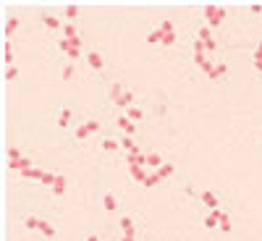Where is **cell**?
Returning <instances> with one entry per match:
<instances>
[{"label": "cell", "instance_id": "cell-20", "mask_svg": "<svg viewBox=\"0 0 262 241\" xmlns=\"http://www.w3.org/2000/svg\"><path fill=\"white\" fill-rule=\"evenodd\" d=\"M63 194H66V176H60V173H58V179L53 184V196H55V200H60Z\"/></svg>", "mask_w": 262, "mask_h": 241}, {"label": "cell", "instance_id": "cell-13", "mask_svg": "<svg viewBox=\"0 0 262 241\" xmlns=\"http://www.w3.org/2000/svg\"><path fill=\"white\" fill-rule=\"evenodd\" d=\"M118 142H121V152H126V155H139V142L134 139V137H126V134H121L118 137Z\"/></svg>", "mask_w": 262, "mask_h": 241}, {"label": "cell", "instance_id": "cell-3", "mask_svg": "<svg viewBox=\"0 0 262 241\" xmlns=\"http://www.w3.org/2000/svg\"><path fill=\"white\" fill-rule=\"evenodd\" d=\"M84 60H86V69H90L92 74H102L107 69V58H105L102 50H86Z\"/></svg>", "mask_w": 262, "mask_h": 241}, {"label": "cell", "instance_id": "cell-12", "mask_svg": "<svg viewBox=\"0 0 262 241\" xmlns=\"http://www.w3.org/2000/svg\"><path fill=\"white\" fill-rule=\"evenodd\" d=\"M221 212H223V210H210V212L202 217V228H205V231H217V228H221Z\"/></svg>", "mask_w": 262, "mask_h": 241}, {"label": "cell", "instance_id": "cell-4", "mask_svg": "<svg viewBox=\"0 0 262 241\" xmlns=\"http://www.w3.org/2000/svg\"><path fill=\"white\" fill-rule=\"evenodd\" d=\"M194 200H200V205L207 210H223V200L215 189H202L200 194H194Z\"/></svg>", "mask_w": 262, "mask_h": 241}, {"label": "cell", "instance_id": "cell-14", "mask_svg": "<svg viewBox=\"0 0 262 241\" xmlns=\"http://www.w3.org/2000/svg\"><path fill=\"white\" fill-rule=\"evenodd\" d=\"M71 137H74V142H79V144H84L86 139H92L90 128H86V123H84V118L76 121V126H74V131H71Z\"/></svg>", "mask_w": 262, "mask_h": 241}, {"label": "cell", "instance_id": "cell-11", "mask_svg": "<svg viewBox=\"0 0 262 241\" xmlns=\"http://www.w3.org/2000/svg\"><path fill=\"white\" fill-rule=\"evenodd\" d=\"M118 233H139V221L134 215H121L118 217Z\"/></svg>", "mask_w": 262, "mask_h": 241}, {"label": "cell", "instance_id": "cell-31", "mask_svg": "<svg viewBox=\"0 0 262 241\" xmlns=\"http://www.w3.org/2000/svg\"><path fill=\"white\" fill-rule=\"evenodd\" d=\"M252 58H254V60H262V42H257V45H254V53H252Z\"/></svg>", "mask_w": 262, "mask_h": 241}, {"label": "cell", "instance_id": "cell-16", "mask_svg": "<svg viewBox=\"0 0 262 241\" xmlns=\"http://www.w3.org/2000/svg\"><path fill=\"white\" fill-rule=\"evenodd\" d=\"M116 123H118V128L123 131L126 137H137V123H131L126 116H118V118H116Z\"/></svg>", "mask_w": 262, "mask_h": 241}, {"label": "cell", "instance_id": "cell-2", "mask_svg": "<svg viewBox=\"0 0 262 241\" xmlns=\"http://www.w3.org/2000/svg\"><path fill=\"white\" fill-rule=\"evenodd\" d=\"M95 149H97L100 158H113V155H118V152H121V142H118V137L102 134V137H97Z\"/></svg>", "mask_w": 262, "mask_h": 241}, {"label": "cell", "instance_id": "cell-26", "mask_svg": "<svg viewBox=\"0 0 262 241\" xmlns=\"http://www.w3.org/2000/svg\"><path fill=\"white\" fill-rule=\"evenodd\" d=\"M13 58H16V53H13V45H6V53H3V60H6L8 65H13Z\"/></svg>", "mask_w": 262, "mask_h": 241}, {"label": "cell", "instance_id": "cell-1", "mask_svg": "<svg viewBox=\"0 0 262 241\" xmlns=\"http://www.w3.org/2000/svg\"><path fill=\"white\" fill-rule=\"evenodd\" d=\"M53 121H55V126L60 131H74V126H76V111H74V107H69V105H60L58 111L53 113Z\"/></svg>", "mask_w": 262, "mask_h": 241}, {"label": "cell", "instance_id": "cell-21", "mask_svg": "<svg viewBox=\"0 0 262 241\" xmlns=\"http://www.w3.org/2000/svg\"><path fill=\"white\" fill-rule=\"evenodd\" d=\"M60 76H63V81H71V79H76V63H66L63 65V71H60Z\"/></svg>", "mask_w": 262, "mask_h": 241}, {"label": "cell", "instance_id": "cell-10", "mask_svg": "<svg viewBox=\"0 0 262 241\" xmlns=\"http://www.w3.org/2000/svg\"><path fill=\"white\" fill-rule=\"evenodd\" d=\"M111 102H113V105L118 107V111H123V113H126L131 105H137V92H131V90H123V92H121V95H118L116 100H111Z\"/></svg>", "mask_w": 262, "mask_h": 241}, {"label": "cell", "instance_id": "cell-24", "mask_svg": "<svg viewBox=\"0 0 262 241\" xmlns=\"http://www.w3.org/2000/svg\"><path fill=\"white\" fill-rule=\"evenodd\" d=\"M210 79H221V76H226V63H217V65H212V71L207 74Z\"/></svg>", "mask_w": 262, "mask_h": 241}, {"label": "cell", "instance_id": "cell-34", "mask_svg": "<svg viewBox=\"0 0 262 241\" xmlns=\"http://www.w3.org/2000/svg\"><path fill=\"white\" fill-rule=\"evenodd\" d=\"M259 142H262V134H259Z\"/></svg>", "mask_w": 262, "mask_h": 241}, {"label": "cell", "instance_id": "cell-5", "mask_svg": "<svg viewBox=\"0 0 262 241\" xmlns=\"http://www.w3.org/2000/svg\"><path fill=\"white\" fill-rule=\"evenodd\" d=\"M37 21H39V24L45 27L48 32H58V34H60L63 27H66L63 18H60L58 13H50V11H39V13H37Z\"/></svg>", "mask_w": 262, "mask_h": 241}, {"label": "cell", "instance_id": "cell-6", "mask_svg": "<svg viewBox=\"0 0 262 241\" xmlns=\"http://www.w3.org/2000/svg\"><path fill=\"white\" fill-rule=\"evenodd\" d=\"M100 205H102V210H105L107 217H113V215L121 210V202H118V196H116L113 191H102V194H100Z\"/></svg>", "mask_w": 262, "mask_h": 241}, {"label": "cell", "instance_id": "cell-29", "mask_svg": "<svg viewBox=\"0 0 262 241\" xmlns=\"http://www.w3.org/2000/svg\"><path fill=\"white\" fill-rule=\"evenodd\" d=\"M118 241H139V233H118Z\"/></svg>", "mask_w": 262, "mask_h": 241}, {"label": "cell", "instance_id": "cell-33", "mask_svg": "<svg viewBox=\"0 0 262 241\" xmlns=\"http://www.w3.org/2000/svg\"><path fill=\"white\" fill-rule=\"evenodd\" d=\"M254 71H257V74H262V60H254Z\"/></svg>", "mask_w": 262, "mask_h": 241}, {"label": "cell", "instance_id": "cell-9", "mask_svg": "<svg viewBox=\"0 0 262 241\" xmlns=\"http://www.w3.org/2000/svg\"><path fill=\"white\" fill-rule=\"evenodd\" d=\"M42 221H45V215L29 212V215H24V217H21V226H24V231H27V233H39V228H42Z\"/></svg>", "mask_w": 262, "mask_h": 241}, {"label": "cell", "instance_id": "cell-7", "mask_svg": "<svg viewBox=\"0 0 262 241\" xmlns=\"http://www.w3.org/2000/svg\"><path fill=\"white\" fill-rule=\"evenodd\" d=\"M202 13H205V18L210 21V24H207L210 29H217V27H221V21L226 18V8H223V6H205Z\"/></svg>", "mask_w": 262, "mask_h": 241}, {"label": "cell", "instance_id": "cell-19", "mask_svg": "<svg viewBox=\"0 0 262 241\" xmlns=\"http://www.w3.org/2000/svg\"><path fill=\"white\" fill-rule=\"evenodd\" d=\"M79 16H81V11H79V6H74V3L63 8V18L69 21V24H74V21H76Z\"/></svg>", "mask_w": 262, "mask_h": 241}, {"label": "cell", "instance_id": "cell-23", "mask_svg": "<svg viewBox=\"0 0 262 241\" xmlns=\"http://www.w3.org/2000/svg\"><path fill=\"white\" fill-rule=\"evenodd\" d=\"M155 173L160 176V181H163V179H170V173H173V163H163V165H160Z\"/></svg>", "mask_w": 262, "mask_h": 241}, {"label": "cell", "instance_id": "cell-30", "mask_svg": "<svg viewBox=\"0 0 262 241\" xmlns=\"http://www.w3.org/2000/svg\"><path fill=\"white\" fill-rule=\"evenodd\" d=\"M247 13H252V16H259V13H262V6H259V3H252V6H247Z\"/></svg>", "mask_w": 262, "mask_h": 241}, {"label": "cell", "instance_id": "cell-8", "mask_svg": "<svg viewBox=\"0 0 262 241\" xmlns=\"http://www.w3.org/2000/svg\"><path fill=\"white\" fill-rule=\"evenodd\" d=\"M37 236H39V241H58V223L53 221V217H45Z\"/></svg>", "mask_w": 262, "mask_h": 241}, {"label": "cell", "instance_id": "cell-28", "mask_svg": "<svg viewBox=\"0 0 262 241\" xmlns=\"http://www.w3.org/2000/svg\"><path fill=\"white\" fill-rule=\"evenodd\" d=\"M123 90H126V86H123V84H118V81H116V84H113V86H111V100H116V97H118V95H121V92H123Z\"/></svg>", "mask_w": 262, "mask_h": 241}, {"label": "cell", "instance_id": "cell-17", "mask_svg": "<svg viewBox=\"0 0 262 241\" xmlns=\"http://www.w3.org/2000/svg\"><path fill=\"white\" fill-rule=\"evenodd\" d=\"M18 27H21V16H18V13H13V16L6 21V29H3V32H6V37H13V34L18 32Z\"/></svg>", "mask_w": 262, "mask_h": 241}, {"label": "cell", "instance_id": "cell-25", "mask_svg": "<svg viewBox=\"0 0 262 241\" xmlns=\"http://www.w3.org/2000/svg\"><path fill=\"white\" fill-rule=\"evenodd\" d=\"M221 231H223V233H231V217H228L226 210L221 212Z\"/></svg>", "mask_w": 262, "mask_h": 241}, {"label": "cell", "instance_id": "cell-32", "mask_svg": "<svg viewBox=\"0 0 262 241\" xmlns=\"http://www.w3.org/2000/svg\"><path fill=\"white\" fill-rule=\"evenodd\" d=\"M84 241H105V238H102L100 233H86V236H84Z\"/></svg>", "mask_w": 262, "mask_h": 241}, {"label": "cell", "instance_id": "cell-27", "mask_svg": "<svg viewBox=\"0 0 262 241\" xmlns=\"http://www.w3.org/2000/svg\"><path fill=\"white\" fill-rule=\"evenodd\" d=\"M18 79V69H16V65H8V69H6V81H16Z\"/></svg>", "mask_w": 262, "mask_h": 241}, {"label": "cell", "instance_id": "cell-18", "mask_svg": "<svg viewBox=\"0 0 262 241\" xmlns=\"http://www.w3.org/2000/svg\"><path fill=\"white\" fill-rule=\"evenodd\" d=\"M84 123H86V128H90V134H92V137H102V123H100V118L86 116Z\"/></svg>", "mask_w": 262, "mask_h": 241}, {"label": "cell", "instance_id": "cell-22", "mask_svg": "<svg viewBox=\"0 0 262 241\" xmlns=\"http://www.w3.org/2000/svg\"><path fill=\"white\" fill-rule=\"evenodd\" d=\"M163 163H165V160L158 155V152H147V168H155V170H158Z\"/></svg>", "mask_w": 262, "mask_h": 241}, {"label": "cell", "instance_id": "cell-15", "mask_svg": "<svg viewBox=\"0 0 262 241\" xmlns=\"http://www.w3.org/2000/svg\"><path fill=\"white\" fill-rule=\"evenodd\" d=\"M123 116H126L131 123H142V121L147 118V111H144L142 105H131V107H128V111H126Z\"/></svg>", "mask_w": 262, "mask_h": 241}]
</instances>
